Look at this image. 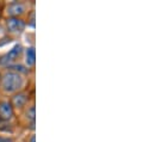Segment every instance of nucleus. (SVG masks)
Listing matches in <instances>:
<instances>
[{"label":"nucleus","mask_w":154,"mask_h":142,"mask_svg":"<svg viewBox=\"0 0 154 142\" xmlns=\"http://www.w3.org/2000/svg\"><path fill=\"white\" fill-rule=\"evenodd\" d=\"M23 84V79L18 73H6L2 78V87L5 88V91L7 92H13L17 91Z\"/></svg>","instance_id":"nucleus-1"},{"label":"nucleus","mask_w":154,"mask_h":142,"mask_svg":"<svg viewBox=\"0 0 154 142\" xmlns=\"http://www.w3.org/2000/svg\"><path fill=\"white\" fill-rule=\"evenodd\" d=\"M13 115V110L10 103L2 102L0 104V118L1 119H10Z\"/></svg>","instance_id":"nucleus-2"},{"label":"nucleus","mask_w":154,"mask_h":142,"mask_svg":"<svg viewBox=\"0 0 154 142\" xmlns=\"http://www.w3.org/2000/svg\"><path fill=\"white\" fill-rule=\"evenodd\" d=\"M24 23L20 19L17 18H10L7 20V28L12 31V32H17V31H22L24 29Z\"/></svg>","instance_id":"nucleus-3"},{"label":"nucleus","mask_w":154,"mask_h":142,"mask_svg":"<svg viewBox=\"0 0 154 142\" xmlns=\"http://www.w3.org/2000/svg\"><path fill=\"white\" fill-rule=\"evenodd\" d=\"M20 51H22V47L20 45H16L6 56H4L2 57V60H1V63H5V62H7V61H12V60H14L19 54H20Z\"/></svg>","instance_id":"nucleus-4"},{"label":"nucleus","mask_w":154,"mask_h":142,"mask_svg":"<svg viewBox=\"0 0 154 142\" xmlns=\"http://www.w3.org/2000/svg\"><path fill=\"white\" fill-rule=\"evenodd\" d=\"M7 11H8V13H10L11 16L20 14V13L24 12V6H23L22 4H13V5H11V6L8 7Z\"/></svg>","instance_id":"nucleus-5"},{"label":"nucleus","mask_w":154,"mask_h":142,"mask_svg":"<svg viewBox=\"0 0 154 142\" xmlns=\"http://www.w3.org/2000/svg\"><path fill=\"white\" fill-rule=\"evenodd\" d=\"M26 63L28 66L35 65V49L34 48H29L26 50Z\"/></svg>","instance_id":"nucleus-6"},{"label":"nucleus","mask_w":154,"mask_h":142,"mask_svg":"<svg viewBox=\"0 0 154 142\" xmlns=\"http://www.w3.org/2000/svg\"><path fill=\"white\" fill-rule=\"evenodd\" d=\"M26 102V96L24 93H20V94H17L14 98H13V103L16 106H23Z\"/></svg>","instance_id":"nucleus-7"},{"label":"nucleus","mask_w":154,"mask_h":142,"mask_svg":"<svg viewBox=\"0 0 154 142\" xmlns=\"http://www.w3.org/2000/svg\"><path fill=\"white\" fill-rule=\"evenodd\" d=\"M28 116H29V118H31L32 121L35 119V107L32 106L29 111H28Z\"/></svg>","instance_id":"nucleus-8"},{"label":"nucleus","mask_w":154,"mask_h":142,"mask_svg":"<svg viewBox=\"0 0 154 142\" xmlns=\"http://www.w3.org/2000/svg\"><path fill=\"white\" fill-rule=\"evenodd\" d=\"M0 142H11V140H7V139H0Z\"/></svg>","instance_id":"nucleus-9"},{"label":"nucleus","mask_w":154,"mask_h":142,"mask_svg":"<svg viewBox=\"0 0 154 142\" xmlns=\"http://www.w3.org/2000/svg\"><path fill=\"white\" fill-rule=\"evenodd\" d=\"M31 142H35V136H32V137H31Z\"/></svg>","instance_id":"nucleus-10"}]
</instances>
